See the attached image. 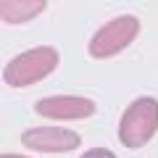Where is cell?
<instances>
[{"mask_svg": "<svg viewBox=\"0 0 158 158\" xmlns=\"http://www.w3.org/2000/svg\"><path fill=\"white\" fill-rule=\"evenodd\" d=\"M34 111L45 118L74 121V118H90L95 113V103L90 98H79V95H56V98L37 100L34 103Z\"/></svg>", "mask_w": 158, "mask_h": 158, "instance_id": "cell-5", "label": "cell"}, {"mask_svg": "<svg viewBox=\"0 0 158 158\" xmlns=\"http://www.w3.org/2000/svg\"><path fill=\"white\" fill-rule=\"evenodd\" d=\"M158 132V100L156 98H137L127 106L118 121V140L124 148H142Z\"/></svg>", "mask_w": 158, "mask_h": 158, "instance_id": "cell-1", "label": "cell"}, {"mask_svg": "<svg viewBox=\"0 0 158 158\" xmlns=\"http://www.w3.org/2000/svg\"><path fill=\"white\" fill-rule=\"evenodd\" d=\"M48 8L45 0H3L0 3V19L6 24H24Z\"/></svg>", "mask_w": 158, "mask_h": 158, "instance_id": "cell-6", "label": "cell"}, {"mask_svg": "<svg viewBox=\"0 0 158 158\" xmlns=\"http://www.w3.org/2000/svg\"><path fill=\"white\" fill-rule=\"evenodd\" d=\"M82 137L63 127H32L21 135V145L40 153H69L79 148Z\"/></svg>", "mask_w": 158, "mask_h": 158, "instance_id": "cell-4", "label": "cell"}, {"mask_svg": "<svg viewBox=\"0 0 158 158\" xmlns=\"http://www.w3.org/2000/svg\"><path fill=\"white\" fill-rule=\"evenodd\" d=\"M82 158H116V156H113L111 150H106V148H92V150H87Z\"/></svg>", "mask_w": 158, "mask_h": 158, "instance_id": "cell-7", "label": "cell"}, {"mask_svg": "<svg viewBox=\"0 0 158 158\" xmlns=\"http://www.w3.org/2000/svg\"><path fill=\"white\" fill-rule=\"evenodd\" d=\"M58 58H61L58 50L50 45H40V48H32V50H24L21 56H16L6 66L3 79L11 87H29V85H34V82H40V79H45L48 74L56 71Z\"/></svg>", "mask_w": 158, "mask_h": 158, "instance_id": "cell-2", "label": "cell"}, {"mask_svg": "<svg viewBox=\"0 0 158 158\" xmlns=\"http://www.w3.org/2000/svg\"><path fill=\"white\" fill-rule=\"evenodd\" d=\"M0 158H24V156H13V153H6V156H0Z\"/></svg>", "mask_w": 158, "mask_h": 158, "instance_id": "cell-8", "label": "cell"}, {"mask_svg": "<svg viewBox=\"0 0 158 158\" xmlns=\"http://www.w3.org/2000/svg\"><path fill=\"white\" fill-rule=\"evenodd\" d=\"M140 34V21L135 16H116L108 24H103L90 40V56L92 58H111L129 48Z\"/></svg>", "mask_w": 158, "mask_h": 158, "instance_id": "cell-3", "label": "cell"}]
</instances>
